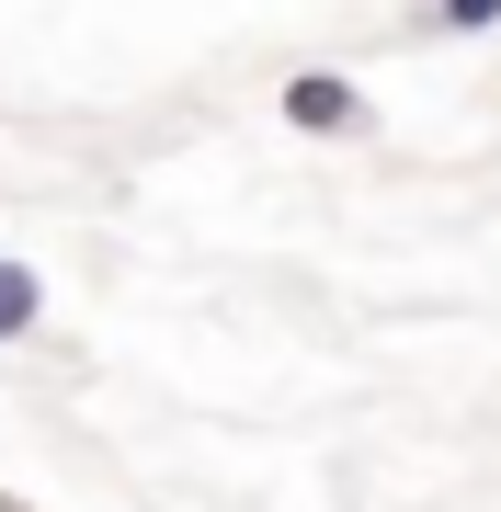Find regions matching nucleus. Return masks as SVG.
I'll return each instance as SVG.
<instances>
[{"mask_svg":"<svg viewBox=\"0 0 501 512\" xmlns=\"http://www.w3.org/2000/svg\"><path fill=\"white\" fill-rule=\"evenodd\" d=\"M0 512H23V501H0Z\"/></svg>","mask_w":501,"mask_h":512,"instance_id":"20e7f679","label":"nucleus"},{"mask_svg":"<svg viewBox=\"0 0 501 512\" xmlns=\"http://www.w3.org/2000/svg\"><path fill=\"white\" fill-rule=\"evenodd\" d=\"M35 319H46V274L35 262H0V342H23Z\"/></svg>","mask_w":501,"mask_h":512,"instance_id":"f03ea898","label":"nucleus"},{"mask_svg":"<svg viewBox=\"0 0 501 512\" xmlns=\"http://www.w3.org/2000/svg\"><path fill=\"white\" fill-rule=\"evenodd\" d=\"M501 0H433V35H490Z\"/></svg>","mask_w":501,"mask_h":512,"instance_id":"7ed1b4c3","label":"nucleus"},{"mask_svg":"<svg viewBox=\"0 0 501 512\" xmlns=\"http://www.w3.org/2000/svg\"><path fill=\"white\" fill-rule=\"evenodd\" d=\"M285 126H297V137H365L376 103L353 92L342 69H297V80H285Z\"/></svg>","mask_w":501,"mask_h":512,"instance_id":"f257e3e1","label":"nucleus"}]
</instances>
